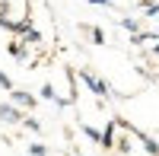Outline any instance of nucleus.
Wrapping results in <instances>:
<instances>
[{
  "instance_id": "obj_1",
  "label": "nucleus",
  "mask_w": 159,
  "mask_h": 156,
  "mask_svg": "<svg viewBox=\"0 0 159 156\" xmlns=\"http://www.w3.org/2000/svg\"><path fill=\"white\" fill-rule=\"evenodd\" d=\"M0 25L10 29V32H16V35H22L32 25L29 3H25V0H3V3H0Z\"/></svg>"
},
{
  "instance_id": "obj_2",
  "label": "nucleus",
  "mask_w": 159,
  "mask_h": 156,
  "mask_svg": "<svg viewBox=\"0 0 159 156\" xmlns=\"http://www.w3.org/2000/svg\"><path fill=\"white\" fill-rule=\"evenodd\" d=\"M80 80H83V83L92 89V96H99V99H108V96H111V86L105 83V80H99L96 73H89V70H80Z\"/></svg>"
},
{
  "instance_id": "obj_3",
  "label": "nucleus",
  "mask_w": 159,
  "mask_h": 156,
  "mask_svg": "<svg viewBox=\"0 0 159 156\" xmlns=\"http://www.w3.org/2000/svg\"><path fill=\"white\" fill-rule=\"evenodd\" d=\"M10 99L16 102L19 108H35V96H29L25 89H13V93H10Z\"/></svg>"
},
{
  "instance_id": "obj_4",
  "label": "nucleus",
  "mask_w": 159,
  "mask_h": 156,
  "mask_svg": "<svg viewBox=\"0 0 159 156\" xmlns=\"http://www.w3.org/2000/svg\"><path fill=\"white\" fill-rule=\"evenodd\" d=\"M0 118H3L7 124H19V121H22V115L16 112V105H3V102H0Z\"/></svg>"
},
{
  "instance_id": "obj_5",
  "label": "nucleus",
  "mask_w": 159,
  "mask_h": 156,
  "mask_svg": "<svg viewBox=\"0 0 159 156\" xmlns=\"http://www.w3.org/2000/svg\"><path fill=\"white\" fill-rule=\"evenodd\" d=\"M42 99L54 102V105H67V99H57V96H54V86H51V83H45V86H42Z\"/></svg>"
},
{
  "instance_id": "obj_6",
  "label": "nucleus",
  "mask_w": 159,
  "mask_h": 156,
  "mask_svg": "<svg viewBox=\"0 0 159 156\" xmlns=\"http://www.w3.org/2000/svg\"><path fill=\"white\" fill-rule=\"evenodd\" d=\"M86 32H89V38H92L96 45H102V38H105V32H102V29H96V25H89Z\"/></svg>"
},
{
  "instance_id": "obj_7",
  "label": "nucleus",
  "mask_w": 159,
  "mask_h": 156,
  "mask_svg": "<svg viewBox=\"0 0 159 156\" xmlns=\"http://www.w3.org/2000/svg\"><path fill=\"white\" fill-rule=\"evenodd\" d=\"M121 25H124L127 32H137V29H140V22H137L134 16H124V19H121Z\"/></svg>"
},
{
  "instance_id": "obj_8",
  "label": "nucleus",
  "mask_w": 159,
  "mask_h": 156,
  "mask_svg": "<svg viewBox=\"0 0 159 156\" xmlns=\"http://www.w3.org/2000/svg\"><path fill=\"white\" fill-rule=\"evenodd\" d=\"M83 134H86V137H92V140H96V144H102V131H96V127L83 124Z\"/></svg>"
},
{
  "instance_id": "obj_9",
  "label": "nucleus",
  "mask_w": 159,
  "mask_h": 156,
  "mask_svg": "<svg viewBox=\"0 0 159 156\" xmlns=\"http://www.w3.org/2000/svg\"><path fill=\"white\" fill-rule=\"evenodd\" d=\"M0 86H3L7 93H13V89H16V86H13V80H10V76H7L3 70H0Z\"/></svg>"
},
{
  "instance_id": "obj_10",
  "label": "nucleus",
  "mask_w": 159,
  "mask_h": 156,
  "mask_svg": "<svg viewBox=\"0 0 159 156\" xmlns=\"http://www.w3.org/2000/svg\"><path fill=\"white\" fill-rule=\"evenodd\" d=\"M143 10H147V16H159V3H150V0H143Z\"/></svg>"
},
{
  "instance_id": "obj_11",
  "label": "nucleus",
  "mask_w": 159,
  "mask_h": 156,
  "mask_svg": "<svg viewBox=\"0 0 159 156\" xmlns=\"http://www.w3.org/2000/svg\"><path fill=\"white\" fill-rule=\"evenodd\" d=\"M29 153H32V156H48V150H45L42 144H29Z\"/></svg>"
},
{
  "instance_id": "obj_12",
  "label": "nucleus",
  "mask_w": 159,
  "mask_h": 156,
  "mask_svg": "<svg viewBox=\"0 0 159 156\" xmlns=\"http://www.w3.org/2000/svg\"><path fill=\"white\" fill-rule=\"evenodd\" d=\"M22 121H25V124H29V127H32V131H42V124H38L35 118H22Z\"/></svg>"
},
{
  "instance_id": "obj_13",
  "label": "nucleus",
  "mask_w": 159,
  "mask_h": 156,
  "mask_svg": "<svg viewBox=\"0 0 159 156\" xmlns=\"http://www.w3.org/2000/svg\"><path fill=\"white\" fill-rule=\"evenodd\" d=\"M89 3H96V7H111V0H89Z\"/></svg>"
},
{
  "instance_id": "obj_14",
  "label": "nucleus",
  "mask_w": 159,
  "mask_h": 156,
  "mask_svg": "<svg viewBox=\"0 0 159 156\" xmlns=\"http://www.w3.org/2000/svg\"><path fill=\"white\" fill-rule=\"evenodd\" d=\"M156 32H159V29H156Z\"/></svg>"
}]
</instances>
